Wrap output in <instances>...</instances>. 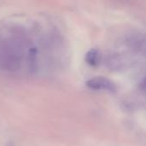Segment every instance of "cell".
Listing matches in <instances>:
<instances>
[{"label": "cell", "instance_id": "cell-1", "mask_svg": "<svg viewBox=\"0 0 146 146\" xmlns=\"http://www.w3.org/2000/svg\"><path fill=\"white\" fill-rule=\"evenodd\" d=\"M86 86L93 91H105L110 92H115L117 89L112 80L104 77H95L88 80Z\"/></svg>", "mask_w": 146, "mask_h": 146}, {"label": "cell", "instance_id": "cell-2", "mask_svg": "<svg viewBox=\"0 0 146 146\" xmlns=\"http://www.w3.org/2000/svg\"><path fill=\"white\" fill-rule=\"evenodd\" d=\"M101 60V54L100 51L97 49H91L89 50L85 55V61L87 64L92 67H96L99 64Z\"/></svg>", "mask_w": 146, "mask_h": 146}]
</instances>
